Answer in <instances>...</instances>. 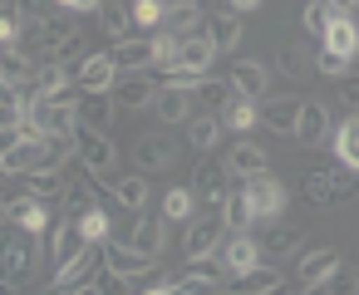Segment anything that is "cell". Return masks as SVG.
<instances>
[{
    "mask_svg": "<svg viewBox=\"0 0 359 295\" xmlns=\"http://www.w3.org/2000/svg\"><path fill=\"white\" fill-rule=\"evenodd\" d=\"M325 45L354 60V50H359V25H354L349 15H334V20H330V30H325Z\"/></svg>",
    "mask_w": 359,
    "mask_h": 295,
    "instance_id": "4dcf8cb0",
    "label": "cell"
},
{
    "mask_svg": "<svg viewBox=\"0 0 359 295\" xmlns=\"http://www.w3.org/2000/svg\"><path fill=\"white\" fill-rule=\"evenodd\" d=\"M207 35H212L217 50H236L241 45V15H231V11L226 15H212L207 20Z\"/></svg>",
    "mask_w": 359,
    "mask_h": 295,
    "instance_id": "836d02e7",
    "label": "cell"
},
{
    "mask_svg": "<svg viewBox=\"0 0 359 295\" xmlns=\"http://www.w3.org/2000/svg\"><path fill=\"white\" fill-rule=\"evenodd\" d=\"M118 74H123V69H118V55H114V50H94V55L79 64L74 84H79V89H114Z\"/></svg>",
    "mask_w": 359,
    "mask_h": 295,
    "instance_id": "ba28073f",
    "label": "cell"
},
{
    "mask_svg": "<svg viewBox=\"0 0 359 295\" xmlns=\"http://www.w3.org/2000/svg\"><path fill=\"white\" fill-rule=\"evenodd\" d=\"M222 11H231V15H251V11H261V0H222Z\"/></svg>",
    "mask_w": 359,
    "mask_h": 295,
    "instance_id": "681fc988",
    "label": "cell"
},
{
    "mask_svg": "<svg viewBox=\"0 0 359 295\" xmlns=\"http://www.w3.org/2000/svg\"><path fill=\"white\" fill-rule=\"evenodd\" d=\"M118 109H123V104H118V94H109V89H84V94H79V118H84V128H109Z\"/></svg>",
    "mask_w": 359,
    "mask_h": 295,
    "instance_id": "30bf717a",
    "label": "cell"
},
{
    "mask_svg": "<svg viewBox=\"0 0 359 295\" xmlns=\"http://www.w3.org/2000/svg\"><path fill=\"white\" fill-rule=\"evenodd\" d=\"M315 69H320V74H330V79H339V74H349V55H339V50H330V45H325V50L315 55Z\"/></svg>",
    "mask_w": 359,
    "mask_h": 295,
    "instance_id": "bcb514c9",
    "label": "cell"
},
{
    "mask_svg": "<svg viewBox=\"0 0 359 295\" xmlns=\"http://www.w3.org/2000/svg\"><path fill=\"white\" fill-rule=\"evenodd\" d=\"M300 104L295 94H276V99H261V128L280 133V138H295V118H300Z\"/></svg>",
    "mask_w": 359,
    "mask_h": 295,
    "instance_id": "5b68a950",
    "label": "cell"
},
{
    "mask_svg": "<svg viewBox=\"0 0 359 295\" xmlns=\"http://www.w3.org/2000/svg\"><path fill=\"white\" fill-rule=\"evenodd\" d=\"M300 241H305V236H300L295 226H271V231H266V241H261V256H266V261H285Z\"/></svg>",
    "mask_w": 359,
    "mask_h": 295,
    "instance_id": "d6a6232c",
    "label": "cell"
},
{
    "mask_svg": "<svg viewBox=\"0 0 359 295\" xmlns=\"http://www.w3.org/2000/svg\"><path fill=\"white\" fill-rule=\"evenodd\" d=\"M261 261H266V256H261V241L246 236V231H236V236L226 241V251H222L226 275H241V270H251V266H261Z\"/></svg>",
    "mask_w": 359,
    "mask_h": 295,
    "instance_id": "8fae6325",
    "label": "cell"
},
{
    "mask_svg": "<svg viewBox=\"0 0 359 295\" xmlns=\"http://www.w3.org/2000/svg\"><path fill=\"white\" fill-rule=\"evenodd\" d=\"M99 266H104V241H89L74 261H65V266H55V285L50 290H89L94 285V275H99Z\"/></svg>",
    "mask_w": 359,
    "mask_h": 295,
    "instance_id": "6da1fadb",
    "label": "cell"
},
{
    "mask_svg": "<svg viewBox=\"0 0 359 295\" xmlns=\"http://www.w3.org/2000/svg\"><path fill=\"white\" fill-rule=\"evenodd\" d=\"M222 128H226V123H222V114H217V109H207V114H192V118H187V143L207 153V148H217Z\"/></svg>",
    "mask_w": 359,
    "mask_h": 295,
    "instance_id": "603a6c76",
    "label": "cell"
},
{
    "mask_svg": "<svg viewBox=\"0 0 359 295\" xmlns=\"http://www.w3.org/2000/svg\"><path fill=\"white\" fill-rule=\"evenodd\" d=\"M104 261H109L118 275H128V280H133L138 270H148V261H153V256H148V251H138L133 241H104Z\"/></svg>",
    "mask_w": 359,
    "mask_h": 295,
    "instance_id": "2e32d148",
    "label": "cell"
},
{
    "mask_svg": "<svg viewBox=\"0 0 359 295\" xmlns=\"http://www.w3.org/2000/svg\"><path fill=\"white\" fill-rule=\"evenodd\" d=\"M25 236H30V231H25ZM25 236H11V241H6V285H11V290H20L25 270L35 266V251H30L35 241H25Z\"/></svg>",
    "mask_w": 359,
    "mask_h": 295,
    "instance_id": "d6986e66",
    "label": "cell"
},
{
    "mask_svg": "<svg viewBox=\"0 0 359 295\" xmlns=\"http://www.w3.org/2000/svg\"><path fill=\"white\" fill-rule=\"evenodd\" d=\"M241 187H246V197H251V207H256V217H261V221H271V217H280V212H285V187H280L271 172L241 177Z\"/></svg>",
    "mask_w": 359,
    "mask_h": 295,
    "instance_id": "277c9868",
    "label": "cell"
},
{
    "mask_svg": "<svg viewBox=\"0 0 359 295\" xmlns=\"http://www.w3.org/2000/svg\"><path fill=\"white\" fill-rule=\"evenodd\" d=\"M330 11H334V15H354V11H359V0H330Z\"/></svg>",
    "mask_w": 359,
    "mask_h": 295,
    "instance_id": "f907efd6",
    "label": "cell"
},
{
    "mask_svg": "<svg viewBox=\"0 0 359 295\" xmlns=\"http://www.w3.org/2000/svg\"><path fill=\"white\" fill-rule=\"evenodd\" d=\"M182 45H187V40H182L177 30H158V35H153V50H158V69H163V74L182 64Z\"/></svg>",
    "mask_w": 359,
    "mask_h": 295,
    "instance_id": "8d00e7d4",
    "label": "cell"
},
{
    "mask_svg": "<svg viewBox=\"0 0 359 295\" xmlns=\"http://www.w3.org/2000/svg\"><path fill=\"white\" fill-rule=\"evenodd\" d=\"M128 11H133V25L138 30H163V20H168L172 6H168V0H133Z\"/></svg>",
    "mask_w": 359,
    "mask_h": 295,
    "instance_id": "74e56055",
    "label": "cell"
},
{
    "mask_svg": "<svg viewBox=\"0 0 359 295\" xmlns=\"http://www.w3.org/2000/svg\"><path fill=\"white\" fill-rule=\"evenodd\" d=\"M222 217H226V226H231V231H246L251 221H261V217H256V207H251V197H246V187H236V192H226V197H222Z\"/></svg>",
    "mask_w": 359,
    "mask_h": 295,
    "instance_id": "4316f807",
    "label": "cell"
},
{
    "mask_svg": "<svg viewBox=\"0 0 359 295\" xmlns=\"http://www.w3.org/2000/svg\"><path fill=\"white\" fill-rule=\"evenodd\" d=\"M334 158L359 172V114H349V118L339 123V133H334Z\"/></svg>",
    "mask_w": 359,
    "mask_h": 295,
    "instance_id": "f546056e",
    "label": "cell"
},
{
    "mask_svg": "<svg viewBox=\"0 0 359 295\" xmlns=\"http://www.w3.org/2000/svg\"><path fill=\"white\" fill-rule=\"evenodd\" d=\"M168 6H202V0H168Z\"/></svg>",
    "mask_w": 359,
    "mask_h": 295,
    "instance_id": "816d5d0a",
    "label": "cell"
},
{
    "mask_svg": "<svg viewBox=\"0 0 359 295\" xmlns=\"http://www.w3.org/2000/svg\"><path fill=\"white\" fill-rule=\"evenodd\" d=\"M55 6L69 15H84V11H104V0H55Z\"/></svg>",
    "mask_w": 359,
    "mask_h": 295,
    "instance_id": "c3c4849f",
    "label": "cell"
},
{
    "mask_svg": "<svg viewBox=\"0 0 359 295\" xmlns=\"http://www.w3.org/2000/svg\"><path fill=\"white\" fill-rule=\"evenodd\" d=\"M109 212H114V202H109V207H84V212H79V226H84L89 241H109Z\"/></svg>",
    "mask_w": 359,
    "mask_h": 295,
    "instance_id": "60d3db41",
    "label": "cell"
},
{
    "mask_svg": "<svg viewBox=\"0 0 359 295\" xmlns=\"http://www.w3.org/2000/svg\"><path fill=\"white\" fill-rule=\"evenodd\" d=\"M334 266H339V256H334V251H325V246L305 251V256H300V266H295V275H300V285H295V290H315Z\"/></svg>",
    "mask_w": 359,
    "mask_h": 295,
    "instance_id": "e0dca14e",
    "label": "cell"
},
{
    "mask_svg": "<svg viewBox=\"0 0 359 295\" xmlns=\"http://www.w3.org/2000/svg\"><path fill=\"white\" fill-rule=\"evenodd\" d=\"M30 79H35V64L25 60V50H20V45L6 50V64H0V84L15 89V84H30Z\"/></svg>",
    "mask_w": 359,
    "mask_h": 295,
    "instance_id": "d590c367",
    "label": "cell"
},
{
    "mask_svg": "<svg viewBox=\"0 0 359 295\" xmlns=\"http://www.w3.org/2000/svg\"><path fill=\"white\" fill-rule=\"evenodd\" d=\"M163 217L187 226V221L197 217V187H172V192L163 197Z\"/></svg>",
    "mask_w": 359,
    "mask_h": 295,
    "instance_id": "1f68e13d",
    "label": "cell"
},
{
    "mask_svg": "<svg viewBox=\"0 0 359 295\" xmlns=\"http://www.w3.org/2000/svg\"><path fill=\"white\" fill-rule=\"evenodd\" d=\"M339 99L344 109H359V74H339Z\"/></svg>",
    "mask_w": 359,
    "mask_h": 295,
    "instance_id": "7dc6e473",
    "label": "cell"
},
{
    "mask_svg": "<svg viewBox=\"0 0 359 295\" xmlns=\"http://www.w3.org/2000/svg\"><path fill=\"white\" fill-rule=\"evenodd\" d=\"M65 40H74L69 15H45V40H40V50H45V55H60V50H65Z\"/></svg>",
    "mask_w": 359,
    "mask_h": 295,
    "instance_id": "f35d334b",
    "label": "cell"
},
{
    "mask_svg": "<svg viewBox=\"0 0 359 295\" xmlns=\"http://www.w3.org/2000/svg\"><path fill=\"white\" fill-rule=\"evenodd\" d=\"M114 158H118V153H114V143H109L104 128H79V167H84V172H99V177H104V172L114 167Z\"/></svg>",
    "mask_w": 359,
    "mask_h": 295,
    "instance_id": "8992f818",
    "label": "cell"
},
{
    "mask_svg": "<svg viewBox=\"0 0 359 295\" xmlns=\"http://www.w3.org/2000/svg\"><path fill=\"white\" fill-rule=\"evenodd\" d=\"M168 30H177L182 40L197 35V30H207V25H202V6H172V25H168Z\"/></svg>",
    "mask_w": 359,
    "mask_h": 295,
    "instance_id": "b9f144b4",
    "label": "cell"
},
{
    "mask_svg": "<svg viewBox=\"0 0 359 295\" xmlns=\"http://www.w3.org/2000/svg\"><path fill=\"white\" fill-rule=\"evenodd\" d=\"M192 104H197V99H192L187 84H163L158 99H153V114H158V123L172 128V123H187V118H192Z\"/></svg>",
    "mask_w": 359,
    "mask_h": 295,
    "instance_id": "9c48e42d",
    "label": "cell"
},
{
    "mask_svg": "<svg viewBox=\"0 0 359 295\" xmlns=\"http://www.w3.org/2000/svg\"><path fill=\"white\" fill-rule=\"evenodd\" d=\"M114 55H118V69H123V74L158 64V50H153V40H148V35H143V40H118V45H114Z\"/></svg>",
    "mask_w": 359,
    "mask_h": 295,
    "instance_id": "7402d4cb",
    "label": "cell"
},
{
    "mask_svg": "<svg viewBox=\"0 0 359 295\" xmlns=\"http://www.w3.org/2000/svg\"><path fill=\"white\" fill-rule=\"evenodd\" d=\"M99 25H104V40H128V30H133V11H118V6H109V11H99Z\"/></svg>",
    "mask_w": 359,
    "mask_h": 295,
    "instance_id": "ab89813d",
    "label": "cell"
},
{
    "mask_svg": "<svg viewBox=\"0 0 359 295\" xmlns=\"http://www.w3.org/2000/svg\"><path fill=\"white\" fill-rule=\"evenodd\" d=\"M231 290H241V295H271V290H280V270L276 266H251V270L236 275Z\"/></svg>",
    "mask_w": 359,
    "mask_h": 295,
    "instance_id": "83f0119b",
    "label": "cell"
},
{
    "mask_svg": "<svg viewBox=\"0 0 359 295\" xmlns=\"http://www.w3.org/2000/svg\"><path fill=\"white\" fill-rule=\"evenodd\" d=\"M158 89H163V84H153V79H148V69H133V74H123V84H118L114 94H118V104H123V109H153Z\"/></svg>",
    "mask_w": 359,
    "mask_h": 295,
    "instance_id": "7c38bea8",
    "label": "cell"
},
{
    "mask_svg": "<svg viewBox=\"0 0 359 295\" xmlns=\"http://www.w3.org/2000/svg\"><path fill=\"white\" fill-rule=\"evenodd\" d=\"M6 217H11L20 231L40 236V231L50 226V197H35V192H25V197H11V202H6Z\"/></svg>",
    "mask_w": 359,
    "mask_h": 295,
    "instance_id": "52a82bcc",
    "label": "cell"
},
{
    "mask_svg": "<svg viewBox=\"0 0 359 295\" xmlns=\"http://www.w3.org/2000/svg\"><path fill=\"white\" fill-rule=\"evenodd\" d=\"M226 172H231V163H222V158H207L202 167H197V197H207L212 207H222V197H226Z\"/></svg>",
    "mask_w": 359,
    "mask_h": 295,
    "instance_id": "9a60e30c",
    "label": "cell"
},
{
    "mask_svg": "<svg viewBox=\"0 0 359 295\" xmlns=\"http://www.w3.org/2000/svg\"><path fill=\"white\" fill-rule=\"evenodd\" d=\"M222 123H226L231 133H251V128H261V99H251V94H236V99L222 109Z\"/></svg>",
    "mask_w": 359,
    "mask_h": 295,
    "instance_id": "ac0fdd59",
    "label": "cell"
},
{
    "mask_svg": "<svg viewBox=\"0 0 359 295\" xmlns=\"http://www.w3.org/2000/svg\"><path fill=\"white\" fill-rule=\"evenodd\" d=\"M315 290H334V295H339V290H359V266H344V261H339Z\"/></svg>",
    "mask_w": 359,
    "mask_h": 295,
    "instance_id": "7bdbcfd3",
    "label": "cell"
},
{
    "mask_svg": "<svg viewBox=\"0 0 359 295\" xmlns=\"http://www.w3.org/2000/svg\"><path fill=\"white\" fill-rule=\"evenodd\" d=\"M114 197H118V207H128V212H143V207H148V172L138 167V172L118 177V182H114Z\"/></svg>",
    "mask_w": 359,
    "mask_h": 295,
    "instance_id": "484cf974",
    "label": "cell"
},
{
    "mask_svg": "<svg viewBox=\"0 0 359 295\" xmlns=\"http://www.w3.org/2000/svg\"><path fill=\"white\" fill-rule=\"evenodd\" d=\"M89 246V236H84V226H79V217L74 221H65V226H55V241H50V256H55V266H65V261H74L79 251Z\"/></svg>",
    "mask_w": 359,
    "mask_h": 295,
    "instance_id": "44dd1931",
    "label": "cell"
},
{
    "mask_svg": "<svg viewBox=\"0 0 359 295\" xmlns=\"http://www.w3.org/2000/svg\"><path fill=\"white\" fill-rule=\"evenodd\" d=\"M226 163H231V172H236V177H256V172H266V167H271V163H266V153H261L256 143H246V138L226 153Z\"/></svg>",
    "mask_w": 359,
    "mask_h": 295,
    "instance_id": "f1b7e54d",
    "label": "cell"
},
{
    "mask_svg": "<svg viewBox=\"0 0 359 295\" xmlns=\"http://www.w3.org/2000/svg\"><path fill=\"white\" fill-rule=\"evenodd\" d=\"M276 64H280L285 79H305V64H310L305 60V45H280V60Z\"/></svg>",
    "mask_w": 359,
    "mask_h": 295,
    "instance_id": "f6af8a7d",
    "label": "cell"
},
{
    "mask_svg": "<svg viewBox=\"0 0 359 295\" xmlns=\"http://www.w3.org/2000/svg\"><path fill=\"white\" fill-rule=\"evenodd\" d=\"M325 133H330V109H325L320 99H305V104H300V118H295V138H300L305 148H315Z\"/></svg>",
    "mask_w": 359,
    "mask_h": 295,
    "instance_id": "4fadbf2b",
    "label": "cell"
},
{
    "mask_svg": "<svg viewBox=\"0 0 359 295\" xmlns=\"http://www.w3.org/2000/svg\"><path fill=\"white\" fill-rule=\"evenodd\" d=\"M192 99H197L202 109H217V114H222V109L236 99V84H226V79H207V74H202V79L192 84Z\"/></svg>",
    "mask_w": 359,
    "mask_h": 295,
    "instance_id": "cb8c5ba5",
    "label": "cell"
},
{
    "mask_svg": "<svg viewBox=\"0 0 359 295\" xmlns=\"http://www.w3.org/2000/svg\"><path fill=\"white\" fill-rule=\"evenodd\" d=\"M222 231H226V217H222V212H212V217H192V221H187V236H182V251H187V261L217 256V246H222Z\"/></svg>",
    "mask_w": 359,
    "mask_h": 295,
    "instance_id": "7a4b0ae2",
    "label": "cell"
},
{
    "mask_svg": "<svg viewBox=\"0 0 359 295\" xmlns=\"http://www.w3.org/2000/svg\"><path fill=\"white\" fill-rule=\"evenodd\" d=\"M163 221H168V217H138V221H133V236H128V241H133L138 251L158 256V251H163Z\"/></svg>",
    "mask_w": 359,
    "mask_h": 295,
    "instance_id": "e575fe53",
    "label": "cell"
},
{
    "mask_svg": "<svg viewBox=\"0 0 359 295\" xmlns=\"http://www.w3.org/2000/svg\"><path fill=\"white\" fill-rule=\"evenodd\" d=\"M177 138H168V133H148V138H138L133 143V163L143 167V172H168L172 163H177Z\"/></svg>",
    "mask_w": 359,
    "mask_h": 295,
    "instance_id": "3957f363",
    "label": "cell"
},
{
    "mask_svg": "<svg viewBox=\"0 0 359 295\" xmlns=\"http://www.w3.org/2000/svg\"><path fill=\"white\" fill-rule=\"evenodd\" d=\"M305 35H320L325 40V30H330V20H334V11H330V0H315V6H305Z\"/></svg>",
    "mask_w": 359,
    "mask_h": 295,
    "instance_id": "ee69618b",
    "label": "cell"
},
{
    "mask_svg": "<svg viewBox=\"0 0 359 295\" xmlns=\"http://www.w3.org/2000/svg\"><path fill=\"white\" fill-rule=\"evenodd\" d=\"M300 192H305L310 207H334V202H339V192H334V167H310L305 182H300Z\"/></svg>",
    "mask_w": 359,
    "mask_h": 295,
    "instance_id": "ffe728a7",
    "label": "cell"
},
{
    "mask_svg": "<svg viewBox=\"0 0 359 295\" xmlns=\"http://www.w3.org/2000/svg\"><path fill=\"white\" fill-rule=\"evenodd\" d=\"M231 84H236V94L266 99V89H271V69H266L261 60H236V64H231Z\"/></svg>",
    "mask_w": 359,
    "mask_h": 295,
    "instance_id": "5bb4252c",
    "label": "cell"
},
{
    "mask_svg": "<svg viewBox=\"0 0 359 295\" xmlns=\"http://www.w3.org/2000/svg\"><path fill=\"white\" fill-rule=\"evenodd\" d=\"M20 177H25V192H35V197H50V202L69 192L60 167H30V172H20Z\"/></svg>",
    "mask_w": 359,
    "mask_h": 295,
    "instance_id": "d4e9b609",
    "label": "cell"
}]
</instances>
